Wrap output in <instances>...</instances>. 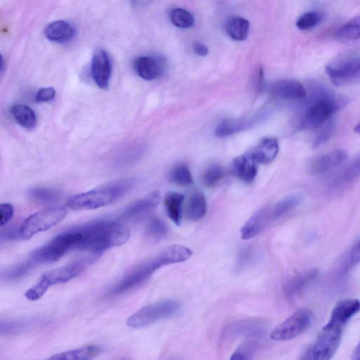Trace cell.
<instances>
[{
    "label": "cell",
    "mask_w": 360,
    "mask_h": 360,
    "mask_svg": "<svg viewBox=\"0 0 360 360\" xmlns=\"http://www.w3.org/2000/svg\"><path fill=\"white\" fill-rule=\"evenodd\" d=\"M75 229L79 235L75 250L89 251L94 255L124 244L130 236L127 226L112 221L90 222Z\"/></svg>",
    "instance_id": "6da1fadb"
},
{
    "label": "cell",
    "mask_w": 360,
    "mask_h": 360,
    "mask_svg": "<svg viewBox=\"0 0 360 360\" xmlns=\"http://www.w3.org/2000/svg\"><path fill=\"white\" fill-rule=\"evenodd\" d=\"M191 250L183 245H171L158 255L140 264L128 273L110 291L111 295H119L132 290L147 281L160 267L187 260Z\"/></svg>",
    "instance_id": "7a4b0ae2"
},
{
    "label": "cell",
    "mask_w": 360,
    "mask_h": 360,
    "mask_svg": "<svg viewBox=\"0 0 360 360\" xmlns=\"http://www.w3.org/2000/svg\"><path fill=\"white\" fill-rule=\"evenodd\" d=\"M134 184L132 179L108 184L70 197L66 204L73 210H94L105 206L126 193Z\"/></svg>",
    "instance_id": "3957f363"
},
{
    "label": "cell",
    "mask_w": 360,
    "mask_h": 360,
    "mask_svg": "<svg viewBox=\"0 0 360 360\" xmlns=\"http://www.w3.org/2000/svg\"><path fill=\"white\" fill-rule=\"evenodd\" d=\"M345 102L343 98L333 95L324 89H316L304 112L302 127L315 129L326 124Z\"/></svg>",
    "instance_id": "277c9868"
},
{
    "label": "cell",
    "mask_w": 360,
    "mask_h": 360,
    "mask_svg": "<svg viewBox=\"0 0 360 360\" xmlns=\"http://www.w3.org/2000/svg\"><path fill=\"white\" fill-rule=\"evenodd\" d=\"M95 259V256L86 257L44 274L25 292V297L30 301L39 300L51 286L66 283L77 277Z\"/></svg>",
    "instance_id": "5b68a950"
},
{
    "label": "cell",
    "mask_w": 360,
    "mask_h": 360,
    "mask_svg": "<svg viewBox=\"0 0 360 360\" xmlns=\"http://www.w3.org/2000/svg\"><path fill=\"white\" fill-rule=\"evenodd\" d=\"M342 330V328L326 323L299 360H330L340 346Z\"/></svg>",
    "instance_id": "8992f818"
},
{
    "label": "cell",
    "mask_w": 360,
    "mask_h": 360,
    "mask_svg": "<svg viewBox=\"0 0 360 360\" xmlns=\"http://www.w3.org/2000/svg\"><path fill=\"white\" fill-rule=\"evenodd\" d=\"M78 234L75 229L63 232L47 244L35 250L30 259L35 264L51 263L58 260L71 250H75Z\"/></svg>",
    "instance_id": "52a82bcc"
},
{
    "label": "cell",
    "mask_w": 360,
    "mask_h": 360,
    "mask_svg": "<svg viewBox=\"0 0 360 360\" xmlns=\"http://www.w3.org/2000/svg\"><path fill=\"white\" fill-rule=\"evenodd\" d=\"M180 309L176 301L167 300L145 306L131 315L127 320L130 328H141L173 316Z\"/></svg>",
    "instance_id": "ba28073f"
},
{
    "label": "cell",
    "mask_w": 360,
    "mask_h": 360,
    "mask_svg": "<svg viewBox=\"0 0 360 360\" xmlns=\"http://www.w3.org/2000/svg\"><path fill=\"white\" fill-rule=\"evenodd\" d=\"M66 214V210L62 207H50L34 213L27 217L19 228V238L29 239L34 234L56 225Z\"/></svg>",
    "instance_id": "9c48e42d"
},
{
    "label": "cell",
    "mask_w": 360,
    "mask_h": 360,
    "mask_svg": "<svg viewBox=\"0 0 360 360\" xmlns=\"http://www.w3.org/2000/svg\"><path fill=\"white\" fill-rule=\"evenodd\" d=\"M330 82L337 86L350 84L360 79V56L338 58L326 66Z\"/></svg>",
    "instance_id": "30bf717a"
},
{
    "label": "cell",
    "mask_w": 360,
    "mask_h": 360,
    "mask_svg": "<svg viewBox=\"0 0 360 360\" xmlns=\"http://www.w3.org/2000/svg\"><path fill=\"white\" fill-rule=\"evenodd\" d=\"M313 314L307 309H299L277 326L270 333V338L276 342L294 339L306 331L311 325Z\"/></svg>",
    "instance_id": "8fae6325"
},
{
    "label": "cell",
    "mask_w": 360,
    "mask_h": 360,
    "mask_svg": "<svg viewBox=\"0 0 360 360\" xmlns=\"http://www.w3.org/2000/svg\"><path fill=\"white\" fill-rule=\"evenodd\" d=\"M111 73L112 65L108 53L102 49L95 50L91 64V74L94 82L101 89H108Z\"/></svg>",
    "instance_id": "7c38bea8"
},
{
    "label": "cell",
    "mask_w": 360,
    "mask_h": 360,
    "mask_svg": "<svg viewBox=\"0 0 360 360\" xmlns=\"http://www.w3.org/2000/svg\"><path fill=\"white\" fill-rule=\"evenodd\" d=\"M271 93L281 99L298 101L304 99L307 91L302 84L292 79H283L274 82L270 86Z\"/></svg>",
    "instance_id": "4fadbf2b"
},
{
    "label": "cell",
    "mask_w": 360,
    "mask_h": 360,
    "mask_svg": "<svg viewBox=\"0 0 360 360\" xmlns=\"http://www.w3.org/2000/svg\"><path fill=\"white\" fill-rule=\"evenodd\" d=\"M360 311V300L354 298L338 302L333 309L327 323L344 328L355 314Z\"/></svg>",
    "instance_id": "5bb4252c"
},
{
    "label": "cell",
    "mask_w": 360,
    "mask_h": 360,
    "mask_svg": "<svg viewBox=\"0 0 360 360\" xmlns=\"http://www.w3.org/2000/svg\"><path fill=\"white\" fill-rule=\"evenodd\" d=\"M160 200V194L155 191L144 198L130 204L121 214L120 218L124 220L141 217L155 209Z\"/></svg>",
    "instance_id": "9a60e30c"
},
{
    "label": "cell",
    "mask_w": 360,
    "mask_h": 360,
    "mask_svg": "<svg viewBox=\"0 0 360 360\" xmlns=\"http://www.w3.org/2000/svg\"><path fill=\"white\" fill-rule=\"evenodd\" d=\"M273 221L271 207H264L256 211L241 229V238L248 240L257 236L267 224Z\"/></svg>",
    "instance_id": "2e32d148"
},
{
    "label": "cell",
    "mask_w": 360,
    "mask_h": 360,
    "mask_svg": "<svg viewBox=\"0 0 360 360\" xmlns=\"http://www.w3.org/2000/svg\"><path fill=\"white\" fill-rule=\"evenodd\" d=\"M347 158V153L343 149H336L315 158L310 163V172L321 174L341 165Z\"/></svg>",
    "instance_id": "e0dca14e"
},
{
    "label": "cell",
    "mask_w": 360,
    "mask_h": 360,
    "mask_svg": "<svg viewBox=\"0 0 360 360\" xmlns=\"http://www.w3.org/2000/svg\"><path fill=\"white\" fill-rule=\"evenodd\" d=\"M133 67L135 72L146 80L155 79L162 72V65L160 60L150 56L137 57L133 63Z\"/></svg>",
    "instance_id": "ac0fdd59"
},
{
    "label": "cell",
    "mask_w": 360,
    "mask_h": 360,
    "mask_svg": "<svg viewBox=\"0 0 360 360\" xmlns=\"http://www.w3.org/2000/svg\"><path fill=\"white\" fill-rule=\"evenodd\" d=\"M258 165L250 152L248 151L233 160V171L240 179L250 183L257 176Z\"/></svg>",
    "instance_id": "d6986e66"
},
{
    "label": "cell",
    "mask_w": 360,
    "mask_h": 360,
    "mask_svg": "<svg viewBox=\"0 0 360 360\" xmlns=\"http://www.w3.org/2000/svg\"><path fill=\"white\" fill-rule=\"evenodd\" d=\"M75 32L73 25L65 20L52 22L44 29V35L49 40L60 44L72 40Z\"/></svg>",
    "instance_id": "ffe728a7"
},
{
    "label": "cell",
    "mask_w": 360,
    "mask_h": 360,
    "mask_svg": "<svg viewBox=\"0 0 360 360\" xmlns=\"http://www.w3.org/2000/svg\"><path fill=\"white\" fill-rule=\"evenodd\" d=\"M279 150V146L276 139L266 137L250 150V153L258 164H268L273 161Z\"/></svg>",
    "instance_id": "44dd1931"
},
{
    "label": "cell",
    "mask_w": 360,
    "mask_h": 360,
    "mask_svg": "<svg viewBox=\"0 0 360 360\" xmlns=\"http://www.w3.org/2000/svg\"><path fill=\"white\" fill-rule=\"evenodd\" d=\"M46 322L40 317H30L15 320L1 321L0 324L1 335H13L21 333L29 328L43 325Z\"/></svg>",
    "instance_id": "7402d4cb"
},
{
    "label": "cell",
    "mask_w": 360,
    "mask_h": 360,
    "mask_svg": "<svg viewBox=\"0 0 360 360\" xmlns=\"http://www.w3.org/2000/svg\"><path fill=\"white\" fill-rule=\"evenodd\" d=\"M313 269L290 278L285 285L284 290L288 297L292 299L300 295L317 276Z\"/></svg>",
    "instance_id": "603a6c76"
},
{
    "label": "cell",
    "mask_w": 360,
    "mask_h": 360,
    "mask_svg": "<svg viewBox=\"0 0 360 360\" xmlns=\"http://www.w3.org/2000/svg\"><path fill=\"white\" fill-rule=\"evenodd\" d=\"M100 351L97 346L89 345L54 354L49 360H90Z\"/></svg>",
    "instance_id": "cb8c5ba5"
},
{
    "label": "cell",
    "mask_w": 360,
    "mask_h": 360,
    "mask_svg": "<svg viewBox=\"0 0 360 360\" xmlns=\"http://www.w3.org/2000/svg\"><path fill=\"white\" fill-rule=\"evenodd\" d=\"M184 199V195L177 192H169L165 198L167 215L176 225H179L181 221Z\"/></svg>",
    "instance_id": "d4e9b609"
},
{
    "label": "cell",
    "mask_w": 360,
    "mask_h": 360,
    "mask_svg": "<svg viewBox=\"0 0 360 360\" xmlns=\"http://www.w3.org/2000/svg\"><path fill=\"white\" fill-rule=\"evenodd\" d=\"M335 38L342 42H350L360 39V15L340 25L335 32Z\"/></svg>",
    "instance_id": "484cf974"
},
{
    "label": "cell",
    "mask_w": 360,
    "mask_h": 360,
    "mask_svg": "<svg viewBox=\"0 0 360 360\" xmlns=\"http://www.w3.org/2000/svg\"><path fill=\"white\" fill-rule=\"evenodd\" d=\"M250 23L244 18L233 16L230 18L226 25L227 34L233 40L243 41L248 35Z\"/></svg>",
    "instance_id": "4316f807"
},
{
    "label": "cell",
    "mask_w": 360,
    "mask_h": 360,
    "mask_svg": "<svg viewBox=\"0 0 360 360\" xmlns=\"http://www.w3.org/2000/svg\"><path fill=\"white\" fill-rule=\"evenodd\" d=\"M11 113L15 121L22 127L32 129L37 124L34 111L24 104H15L11 108Z\"/></svg>",
    "instance_id": "83f0119b"
},
{
    "label": "cell",
    "mask_w": 360,
    "mask_h": 360,
    "mask_svg": "<svg viewBox=\"0 0 360 360\" xmlns=\"http://www.w3.org/2000/svg\"><path fill=\"white\" fill-rule=\"evenodd\" d=\"M207 211V202L202 193H193L186 207L187 217L193 221H196L204 217Z\"/></svg>",
    "instance_id": "f1b7e54d"
},
{
    "label": "cell",
    "mask_w": 360,
    "mask_h": 360,
    "mask_svg": "<svg viewBox=\"0 0 360 360\" xmlns=\"http://www.w3.org/2000/svg\"><path fill=\"white\" fill-rule=\"evenodd\" d=\"M302 198L297 195H290L278 201L271 207L272 220L278 219L296 208L300 203Z\"/></svg>",
    "instance_id": "f546056e"
},
{
    "label": "cell",
    "mask_w": 360,
    "mask_h": 360,
    "mask_svg": "<svg viewBox=\"0 0 360 360\" xmlns=\"http://www.w3.org/2000/svg\"><path fill=\"white\" fill-rule=\"evenodd\" d=\"M27 195L31 200L38 203H51L60 197V193L52 188H32L27 191Z\"/></svg>",
    "instance_id": "4dcf8cb0"
},
{
    "label": "cell",
    "mask_w": 360,
    "mask_h": 360,
    "mask_svg": "<svg viewBox=\"0 0 360 360\" xmlns=\"http://www.w3.org/2000/svg\"><path fill=\"white\" fill-rule=\"evenodd\" d=\"M34 264L29 259L28 260L19 263L5 271L1 275L4 280L12 281L24 277Z\"/></svg>",
    "instance_id": "1f68e13d"
},
{
    "label": "cell",
    "mask_w": 360,
    "mask_h": 360,
    "mask_svg": "<svg viewBox=\"0 0 360 360\" xmlns=\"http://www.w3.org/2000/svg\"><path fill=\"white\" fill-rule=\"evenodd\" d=\"M169 18L172 22L180 28L191 27L194 23L193 15L184 8H173L170 11Z\"/></svg>",
    "instance_id": "d6a6232c"
},
{
    "label": "cell",
    "mask_w": 360,
    "mask_h": 360,
    "mask_svg": "<svg viewBox=\"0 0 360 360\" xmlns=\"http://www.w3.org/2000/svg\"><path fill=\"white\" fill-rule=\"evenodd\" d=\"M170 180L181 186H188L193 183V178L188 167L184 164L175 166L169 174Z\"/></svg>",
    "instance_id": "836d02e7"
},
{
    "label": "cell",
    "mask_w": 360,
    "mask_h": 360,
    "mask_svg": "<svg viewBox=\"0 0 360 360\" xmlns=\"http://www.w3.org/2000/svg\"><path fill=\"white\" fill-rule=\"evenodd\" d=\"M146 231L149 238L160 240L166 236L168 229L164 221L158 217H153L147 224Z\"/></svg>",
    "instance_id": "e575fe53"
},
{
    "label": "cell",
    "mask_w": 360,
    "mask_h": 360,
    "mask_svg": "<svg viewBox=\"0 0 360 360\" xmlns=\"http://www.w3.org/2000/svg\"><path fill=\"white\" fill-rule=\"evenodd\" d=\"M321 19V14L318 11H310L301 15L295 25L299 30H308L319 25Z\"/></svg>",
    "instance_id": "d590c367"
},
{
    "label": "cell",
    "mask_w": 360,
    "mask_h": 360,
    "mask_svg": "<svg viewBox=\"0 0 360 360\" xmlns=\"http://www.w3.org/2000/svg\"><path fill=\"white\" fill-rule=\"evenodd\" d=\"M225 171L218 165L210 166L204 172L202 181L207 187L217 185L224 177Z\"/></svg>",
    "instance_id": "8d00e7d4"
},
{
    "label": "cell",
    "mask_w": 360,
    "mask_h": 360,
    "mask_svg": "<svg viewBox=\"0 0 360 360\" xmlns=\"http://www.w3.org/2000/svg\"><path fill=\"white\" fill-rule=\"evenodd\" d=\"M334 124L330 122L326 124L323 129L317 134L314 141V147H317L324 142L327 141L333 134Z\"/></svg>",
    "instance_id": "74e56055"
},
{
    "label": "cell",
    "mask_w": 360,
    "mask_h": 360,
    "mask_svg": "<svg viewBox=\"0 0 360 360\" xmlns=\"http://www.w3.org/2000/svg\"><path fill=\"white\" fill-rule=\"evenodd\" d=\"M56 95L53 87H44L39 89L35 95V100L38 103H44L52 101Z\"/></svg>",
    "instance_id": "f35d334b"
},
{
    "label": "cell",
    "mask_w": 360,
    "mask_h": 360,
    "mask_svg": "<svg viewBox=\"0 0 360 360\" xmlns=\"http://www.w3.org/2000/svg\"><path fill=\"white\" fill-rule=\"evenodd\" d=\"M14 209L9 203H3L0 205V224L1 226L6 225L13 217Z\"/></svg>",
    "instance_id": "ab89813d"
},
{
    "label": "cell",
    "mask_w": 360,
    "mask_h": 360,
    "mask_svg": "<svg viewBox=\"0 0 360 360\" xmlns=\"http://www.w3.org/2000/svg\"><path fill=\"white\" fill-rule=\"evenodd\" d=\"M252 349V345L240 347L233 353L230 360H250Z\"/></svg>",
    "instance_id": "60d3db41"
},
{
    "label": "cell",
    "mask_w": 360,
    "mask_h": 360,
    "mask_svg": "<svg viewBox=\"0 0 360 360\" xmlns=\"http://www.w3.org/2000/svg\"><path fill=\"white\" fill-rule=\"evenodd\" d=\"M360 261V240L352 250L346 262V268L350 269Z\"/></svg>",
    "instance_id": "b9f144b4"
},
{
    "label": "cell",
    "mask_w": 360,
    "mask_h": 360,
    "mask_svg": "<svg viewBox=\"0 0 360 360\" xmlns=\"http://www.w3.org/2000/svg\"><path fill=\"white\" fill-rule=\"evenodd\" d=\"M360 174V157L356 160V161L348 168V169L345 172V177H343L345 180L352 179L354 176L359 175Z\"/></svg>",
    "instance_id": "7bdbcfd3"
},
{
    "label": "cell",
    "mask_w": 360,
    "mask_h": 360,
    "mask_svg": "<svg viewBox=\"0 0 360 360\" xmlns=\"http://www.w3.org/2000/svg\"><path fill=\"white\" fill-rule=\"evenodd\" d=\"M194 51L199 56H205L208 53L207 46L200 42H196L193 44Z\"/></svg>",
    "instance_id": "ee69618b"
},
{
    "label": "cell",
    "mask_w": 360,
    "mask_h": 360,
    "mask_svg": "<svg viewBox=\"0 0 360 360\" xmlns=\"http://www.w3.org/2000/svg\"><path fill=\"white\" fill-rule=\"evenodd\" d=\"M352 360H360V342L354 350L352 356Z\"/></svg>",
    "instance_id": "f6af8a7d"
},
{
    "label": "cell",
    "mask_w": 360,
    "mask_h": 360,
    "mask_svg": "<svg viewBox=\"0 0 360 360\" xmlns=\"http://www.w3.org/2000/svg\"><path fill=\"white\" fill-rule=\"evenodd\" d=\"M354 131L360 135V122L355 126Z\"/></svg>",
    "instance_id": "bcb514c9"
}]
</instances>
